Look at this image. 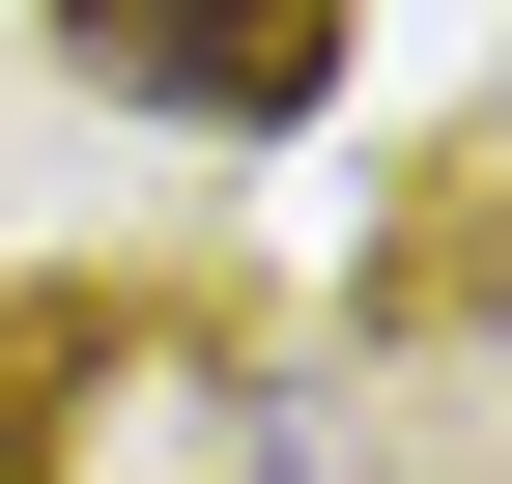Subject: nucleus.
<instances>
[{
    "label": "nucleus",
    "mask_w": 512,
    "mask_h": 484,
    "mask_svg": "<svg viewBox=\"0 0 512 484\" xmlns=\"http://www.w3.org/2000/svg\"><path fill=\"white\" fill-rule=\"evenodd\" d=\"M57 29H86V57H114L143 114H313L342 0H57Z\"/></svg>",
    "instance_id": "nucleus-1"
}]
</instances>
